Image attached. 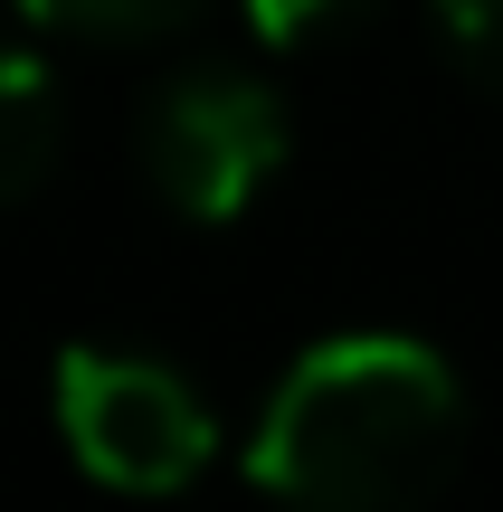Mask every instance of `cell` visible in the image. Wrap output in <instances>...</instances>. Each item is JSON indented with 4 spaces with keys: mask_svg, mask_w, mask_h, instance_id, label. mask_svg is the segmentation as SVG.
<instances>
[{
    "mask_svg": "<svg viewBox=\"0 0 503 512\" xmlns=\"http://www.w3.org/2000/svg\"><path fill=\"white\" fill-rule=\"evenodd\" d=\"M466 456V399L447 361L399 332H342L276 380L247 446V475L285 503H428Z\"/></svg>",
    "mask_w": 503,
    "mask_h": 512,
    "instance_id": "6da1fadb",
    "label": "cell"
},
{
    "mask_svg": "<svg viewBox=\"0 0 503 512\" xmlns=\"http://www.w3.org/2000/svg\"><path fill=\"white\" fill-rule=\"evenodd\" d=\"M57 437L114 494H181L209 465V408L181 370L143 351H67L57 361Z\"/></svg>",
    "mask_w": 503,
    "mask_h": 512,
    "instance_id": "7a4b0ae2",
    "label": "cell"
},
{
    "mask_svg": "<svg viewBox=\"0 0 503 512\" xmlns=\"http://www.w3.org/2000/svg\"><path fill=\"white\" fill-rule=\"evenodd\" d=\"M133 152H143V181L162 190L181 219H238L285 162V105L238 67H190L171 76L162 95L133 124Z\"/></svg>",
    "mask_w": 503,
    "mask_h": 512,
    "instance_id": "3957f363",
    "label": "cell"
},
{
    "mask_svg": "<svg viewBox=\"0 0 503 512\" xmlns=\"http://www.w3.org/2000/svg\"><path fill=\"white\" fill-rule=\"evenodd\" d=\"M57 162V76L0 38V209L29 200Z\"/></svg>",
    "mask_w": 503,
    "mask_h": 512,
    "instance_id": "277c9868",
    "label": "cell"
},
{
    "mask_svg": "<svg viewBox=\"0 0 503 512\" xmlns=\"http://www.w3.org/2000/svg\"><path fill=\"white\" fill-rule=\"evenodd\" d=\"M38 29L57 38H171L209 10V0H19Z\"/></svg>",
    "mask_w": 503,
    "mask_h": 512,
    "instance_id": "5b68a950",
    "label": "cell"
},
{
    "mask_svg": "<svg viewBox=\"0 0 503 512\" xmlns=\"http://www.w3.org/2000/svg\"><path fill=\"white\" fill-rule=\"evenodd\" d=\"M437 29H447L456 67L485 95H503V0H437Z\"/></svg>",
    "mask_w": 503,
    "mask_h": 512,
    "instance_id": "8992f818",
    "label": "cell"
},
{
    "mask_svg": "<svg viewBox=\"0 0 503 512\" xmlns=\"http://www.w3.org/2000/svg\"><path fill=\"white\" fill-rule=\"evenodd\" d=\"M361 0H247V29L266 38V48H304V38H323L333 19H352Z\"/></svg>",
    "mask_w": 503,
    "mask_h": 512,
    "instance_id": "52a82bcc",
    "label": "cell"
}]
</instances>
